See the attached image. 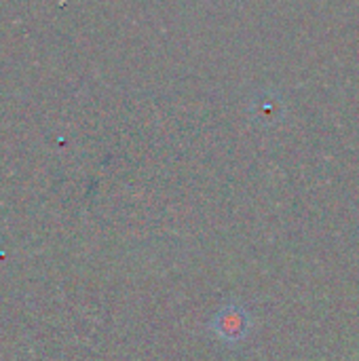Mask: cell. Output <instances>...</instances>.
Returning <instances> with one entry per match:
<instances>
[{
    "label": "cell",
    "mask_w": 359,
    "mask_h": 361,
    "mask_svg": "<svg viewBox=\"0 0 359 361\" xmlns=\"http://www.w3.org/2000/svg\"><path fill=\"white\" fill-rule=\"evenodd\" d=\"M209 330L224 343H237V341H243L248 330H250V319H248V313L237 307V305H226L222 307L212 324H209Z\"/></svg>",
    "instance_id": "obj_1"
}]
</instances>
